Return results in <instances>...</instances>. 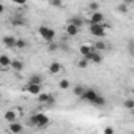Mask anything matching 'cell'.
Masks as SVG:
<instances>
[{
	"label": "cell",
	"mask_w": 134,
	"mask_h": 134,
	"mask_svg": "<svg viewBox=\"0 0 134 134\" xmlns=\"http://www.w3.org/2000/svg\"><path fill=\"white\" fill-rule=\"evenodd\" d=\"M62 3H63L62 0H52V5L54 7H62Z\"/></svg>",
	"instance_id": "cell-31"
},
{
	"label": "cell",
	"mask_w": 134,
	"mask_h": 134,
	"mask_svg": "<svg viewBox=\"0 0 134 134\" xmlns=\"http://www.w3.org/2000/svg\"><path fill=\"white\" fill-rule=\"evenodd\" d=\"M13 3H16V5H25L27 3V0H11Z\"/></svg>",
	"instance_id": "cell-30"
},
{
	"label": "cell",
	"mask_w": 134,
	"mask_h": 134,
	"mask_svg": "<svg viewBox=\"0 0 134 134\" xmlns=\"http://www.w3.org/2000/svg\"><path fill=\"white\" fill-rule=\"evenodd\" d=\"M70 24H73L76 27H82L84 25V19H81V18H71L70 19Z\"/></svg>",
	"instance_id": "cell-22"
},
{
	"label": "cell",
	"mask_w": 134,
	"mask_h": 134,
	"mask_svg": "<svg viewBox=\"0 0 134 134\" xmlns=\"http://www.w3.org/2000/svg\"><path fill=\"white\" fill-rule=\"evenodd\" d=\"M14 47H18V49H24V47H27V41H25V40H22V38H19V40H16Z\"/></svg>",
	"instance_id": "cell-23"
},
{
	"label": "cell",
	"mask_w": 134,
	"mask_h": 134,
	"mask_svg": "<svg viewBox=\"0 0 134 134\" xmlns=\"http://www.w3.org/2000/svg\"><path fill=\"white\" fill-rule=\"evenodd\" d=\"M118 13H121V14H126V13H128V5H126V3H121V5H118Z\"/></svg>",
	"instance_id": "cell-27"
},
{
	"label": "cell",
	"mask_w": 134,
	"mask_h": 134,
	"mask_svg": "<svg viewBox=\"0 0 134 134\" xmlns=\"http://www.w3.org/2000/svg\"><path fill=\"white\" fill-rule=\"evenodd\" d=\"M66 33H68L70 36H76L79 33V27H76L73 24H68V27H66Z\"/></svg>",
	"instance_id": "cell-15"
},
{
	"label": "cell",
	"mask_w": 134,
	"mask_h": 134,
	"mask_svg": "<svg viewBox=\"0 0 134 134\" xmlns=\"http://www.w3.org/2000/svg\"><path fill=\"white\" fill-rule=\"evenodd\" d=\"M93 106H96V107H101V106H104L106 104V98L104 96H101V95H98L95 99H93V103H92Z\"/></svg>",
	"instance_id": "cell-16"
},
{
	"label": "cell",
	"mask_w": 134,
	"mask_h": 134,
	"mask_svg": "<svg viewBox=\"0 0 134 134\" xmlns=\"http://www.w3.org/2000/svg\"><path fill=\"white\" fill-rule=\"evenodd\" d=\"M84 90H85V87H84L82 84H77V85L73 87V93H74V96H81Z\"/></svg>",
	"instance_id": "cell-19"
},
{
	"label": "cell",
	"mask_w": 134,
	"mask_h": 134,
	"mask_svg": "<svg viewBox=\"0 0 134 134\" xmlns=\"http://www.w3.org/2000/svg\"><path fill=\"white\" fill-rule=\"evenodd\" d=\"M62 2H65V0H62Z\"/></svg>",
	"instance_id": "cell-37"
},
{
	"label": "cell",
	"mask_w": 134,
	"mask_h": 134,
	"mask_svg": "<svg viewBox=\"0 0 134 134\" xmlns=\"http://www.w3.org/2000/svg\"><path fill=\"white\" fill-rule=\"evenodd\" d=\"M0 101H2V93H0Z\"/></svg>",
	"instance_id": "cell-36"
},
{
	"label": "cell",
	"mask_w": 134,
	"mask_h": 134,
	"mask_svg": "<svg viewBox=\"0 0 134 134\" xmlns=\"http://www.w3.org/2000/svg\"><path fill=\"white\" fill-rule=\"evenodd\" d=\"M132 44H134V41H132V40H129V43H128V49H129V54H132Z\"/></svg>",
	"instance_id": "cell-32"
},
{
	"label": "cell",
	"mask_w": 134,
	"mask_h": 134,
	"mask_svg": "<svg viewBox=\"0 0 134 134\" xmlns=\"http://www.w3.org/2000/svg\"><path fill=\"white\" fill-rule=\"evenodd\" d=\"M62 70H63V66L58 62H52L49 65V73L51 74H58V73H62Z\"/></svg>",
	"instance_id": "cell-10"
},
{
	"label": "cell",
	"mask_w": 134,
	"mask_h": 134,
	"mask_svg": "<svg viewBox=\"0 0 134 134\" xmlns=\"http://www.w3.org/2000/svg\"><path fill=\"white\" fill-rule=\"evenodd\" d=\"M8 129L11 131V132H14V134H18V132H22V125L21 123H18L16 120L14 121H10V126H8Z\"/></svg>",
	"instance_id": "cell-11"
},
{
	"label": "cell",
	"mask_w": 134,
	"mask_h": 134,
	"mask_svg": "<svg viewBox=\"0 0 134 134\" xmlns=\"http://www.w3.org/2000/svg\"><path fill=\"white\" fill-rule=\"evenodd\" d=\"M123 106H125V109H128V110H132V109H134V99H131V98H129V99H126Z\"/></svg>",
	"instance_id": "cell-24"
},
{
	"label": "cell",
	"mask_w": 134,
	"mask_h": 134,
	"mask_svg": "<svg viewBox=\"0 0 134 134\" xmlns=\"http://www.w3.org/2000/svg\"><path fill=\"white\" fill-rule=\"evenodd\" d=\"M103 21H104V14L99 11H93L92 18L88 19V24H101Z\"/></svg>",
	"instance_id": "cell-9"
},
{
	"label": "cell",
	"mask_w": 134,
	"mask_h": 134,
	"mask_svg": "<svg viewBox=\"0 0 134 134\" xmlns=\"http://www.w3.org/2000/svg\"><path fill=\"white\" fill-rule=\"evenodd\" d=\"M3 44H5L7 47L13 49L14 44H16V38H14V36H5V38H3Z\"/></svg>",
	"instance_id": "cell-14"
},
{
	"label": "cell",
	"mask_w": 134,
	"mask_h": 134,
	"mask_svg": "<svg viewBox=\"0 0 134 134\" xmlns=\"http://www.w3.org/2000/svg\"><path fill=\"white\" fill-rule=\"evenodd\" d=\"M98 95H99V93H98L96 90H93V88H87V87H85V90L82 92V95H81L79 98H81L82 101H87V103H90V104H92V103H93V99H95Z\"/></svg>",
	"instance_id": "cell-4"
},
{
	"label": "cell",
	"mask_w": 134,
	"mask_h": 134,
	"mask_svg": "<svg viewBox=\"0 0 134 134\" xmlns=\"http://www.w3.org/2000/svg\"><path fill=\"white\" fill-rule=\"evenodd\" d=\"M30 125H33V126H38V128H46L47 125H49V117L46 115V114H43V112H36V114H33L32 117H30Z\"/></svg>",
	"instance_id": "cell-1"
},
{
	"label": "cell",
	"mask_w": 134,
	"mask_h": 134,
	"mask_svg": "<svg viewBox=\"0 0 134 134\" xmlns=\"http://www.w3.org/2000/svg\"><path fill=\"white\" fill-rule=\"evenodd\" d=\"M3 11H5V7H3V5H2V3H0V14H2V13H3Z\"/></svg>",
	"instance_id": "cell-34"
},
{
	"label": "cell",
	"mask_w": 134,
	"mask_h": 134,
	"mask_svg": "<svg viewBox=\"0 0 134 134\" xmlns=\"http://www.w3.org/2000/svg\"><path fill=\"white\" fill-rule=\"evenodd\" d=\"M5 120H7V121H14V120H16V112L11 110V109L7 110V112H5Z\"/></svg>",
	"instance_id": "cell-21"
},
{
	"label": "cell",
	"mask_w": 134,
	"mask_h": 134,
	"mask_svg": "<svg viewBox=\"0 0 134 134\" xmlns=\"http://www.w3.org/2000/svg\"><path fill=\"white\" fill-rule=\"evenodd\" d=\"M10 68H11L13 71H22V70H24V63H22L21 60H11Z\"/></svg>",
	"instance_id": "cell-12"
},
{
	"label": "cell",
	"mask_w": 134,
	"mask_h": 134,
	"mask_svg": "<svg viewBox=\"0 0 134 134\" xmlns=\"http://www.w3.org/2000/svg\"><path fill=\"white\" fill-rule=\"evenodd\" d=\"M71 87V82L68 81V79H62L60 82H58V88H62V90H68Z\"/></svg>",
	"instance_id": "cell-20"
},
{
	"label": "cell",
	"mask_w": 134,
	"mask_h": 134,
	"mask_svg": "<svg viewBox=\"0 0 134 134\" xmlns=\"http://www.w3.org/2000/svg\"><path fill=\"white\" fill-rule=\"evenodd\" d=\"M38 33H40V36L46 43H52L54 38H55V30L51 29V27H47V25H40L38 27Z\"/></svg>",
	"instance_id": "cell-2"
},
{
	"label": "cell",
	"mask_w": 134,
	"mask_h": 134,
	"mask_svg": "<svg viewBox=\"0 0 134 134\" xmlns=\"http://www.w3.org/2000/svg\"><path fill=\"white\" fill-rule=\"evenodd\" d=\"M25 92H29L30 95H35V96H36V95L41 92V85H40V84H30V82H27Z\"/></svg>",
	"instance_id": "cell-8"
},
{
	"label": "cell",
	"mask_w": 134,
	"mask_h": 134,
	"mask_svg": "<svg viewBox=\"0 0 134 134\" xmlns=\"http://www.w3.org/2000/svg\"><path fill=\"white\" fill-rule=\"evenodd\" d=\"M38 101H40L41 104H46V106L55 103V99H54V96H52L51 93H41V92L38 93Z\"/></svg>",
	"instance_id": "cell-5"
},
{
	"label": "cell",
	"mask_w": 134,
	"mask_h": 134,
	"mask_svg": "<svg viewBox=\"0 0 134 134\" xmlns=\"http://www.w3.org/2000/svg\"><path fill=\"white\" fill-rule=\"evenodd\" d=\"M85 58L88 60V63H101V62H103V55L99 54V51H95V49H93Z\"/></svg>",
	"instance_id": "cell-6"
},
{
	"label": "cell",
	"mask_w": 134,
	"mask_h": 134,
	"mask_svg": "<svg viewBox=\"0 0 134 134\" xmlns=\"http://www.w3.org/2000/svg\"><path fill=\"white\" fill-rule=\"evenodd\" d=\"M29 82H30V84H40V85H41V84H43V77H41L40 74H32V76L29 77Z\"/></svg>",
	"instance_id": "cell-17"
},
{
	"label": "cell",
	"mask_w": 134,
	"mask_h": 134,
	"mask_svg": "<svg viewBox=\"0 0 134 134\" xmlns=\"http://www.w3.org/2000/svg\"><path fill=\"white\" fill-rule=\"evenodd\" d=\"M90 33L93 35V36H96V38H103L104 35H106V27H104V24L101 22V24H90Z\"/></svg>",
	"instance_id": "cell-3"
},
{
	"label": "cell",
	"mask_w": 134,
	"mask_h": 134,
	"mask_svg": "<svg viewBox=\"0 0 134 134\" xmlns=\"http://www.w3.org/2000/svg\"><path fill=\"white\" fill-rule=\"evenodd\" d=\"M115 131H114V128H110V126H107V128H104V134H114Z\"/></svg>",
	"instance_id": "cell-29"
},
{
	"label": "cell",
	"mask_w": 134,
	"mask_h": 134,
	"mask_svg": "<svg viewBox=\"0 0 134 134\" xmlns=\"http://www.w3.org/2000/svg\"><path fill=\"white\" fill-rule=\"evenodd\" d=\"M92 51H93V46H90V44H82V46L79 47V52H81L82 57H87Z\"/></svg>",
	"instance_id": "cell-13"
},
{
	"label": "cell",
	"mask_w": 134,
	"mask_h": 134,
	"mask_svg": "<svg viewBox=\"0 0 134 134\" xmlns=\"http://www.w3.org/2000/svg\"><path fill=\"white\" fill-rule=\"evenodd\" d=\"M77 66H79V68H82V70H84V68H87V66H88V60H87L85 57H82V58L77 62Z\"/></svg>",
	"instance_id": "cell-25"
},
{
	"label": "cell",
	"mask_w": 134,
	"mask_h": 134,
	"mask_svg": "<svg viewBox=\"0 0 134 134\" xmlns=\"http://www.w3.org/2000/svg\"><path fill=\"white\" fill-rule=\"evenodd\" d=\"M125 3L126 5H131V3H134V0H125Z\"/></svg>",
	"instance_id": "cell-35"
},
{
	"label": "cell",
	"mask_w": 134,
	"mask_h": 134,
	"mask_svg": "<svg viewBox=\"0 0 134 134\" xmlns=\"http://www.w3.org/2000/svg\"><path fill=\"white\" fill-rule=\"evenodd\" d=\"M10 65H11V58L8 55H0V70H3V71H8L10 70Z\"/></svg>",
	"instance_id": "cell-7"
},
{
	"label": "cell",
	"mask_w": 134,
	"mask_h": 134,
	"mask_svg": "<svg viewBox=\"0 0 134 134\" xmlns=\"http://www.w3.org/2000/svg\"><path fill=\"white\" fill-rule=\"evenodd\" d=\"M92 46H93V49H95V51H99V52H101V51H104V49H107V44H106L104 41H96V43H95V44H92Z\"/></svg>",
	"instance_id": "cell-18"
},
{
	"label": "cell",
	"mask_w": 134,
	"mask_h": 134,
	"mask_svg": "<svg viewBox=\"0 0 134 134\" xmlns=\"http://www.w3.org/2000/svg\"><path fill=\"white\" fill-rule=\"evenodd\" d=\"M11 24H13V25H16V27H19V25H24V24H25V21H24L22 18H14V19L11 21Z\"/></svg>",
	"instance_id": "cell-26"
},
{
	"label": "cell",
	"mask_w": 134,
	"mask_h": 134,
	"mask_svg": "<svg viewBox=\"0 0 134 134\" xmlns=\"http://www.w3.org/2000/svg\"><path fill=\"white\" fill-rule=\"evenodd\" d=\"M55 49H57V44H51L49 46V51H55Z\"/></svg>",
	"instance_id": "cell-33"
},
{
	"label": "cell",
	"mask_w": 134,
	"mask_h": 134,
	"mask_svg": "<svg viewBox=\"0 0 134 134\" xmlns=\"http://www.w3.org/2000/svg\"><path fill=\"white\" fill-rule=\"evenodd\" d=\"M98 8H99V3L98 2H92L88 5V10H92V11H98Z\"/></svg>",
	"instance_id": "cell-28"
}]
</instances>
